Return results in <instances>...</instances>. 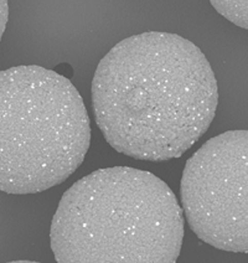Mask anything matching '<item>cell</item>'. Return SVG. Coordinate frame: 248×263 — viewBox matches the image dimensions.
Here are the masks:
<instances>
[{"instance_id": "obj_1", "label": "cell", "mask_w": 248, "mask_h": 263, "mask_svg": "<svg viewBox=\"0 0 248 263\" xmlns=\"http://www.w3.org/2000/svg\"><path fill=\"white\" fill-rule=\"evenodd\" d=\"M219 92L195 44L169 32L124 39L92 81L96 123L113 149L138 160L180 158L214 121Z\"/></svg>"}, {"instance_id": "obj_2", "label": "cell", "mask_w": 248, "mask_h": 263, "mask_svg": "<svg viewBox=\"0 0 248 263\" xmlns=\"http://www.w3.org/2000/svg\"><path fill=\"white\" fill-rule=\"evenodd\" d=\"M184 232L183 210L160 178L113 166L62 195L50 240L58 263H176Z\"/></svg>"}, {"instance_id": "obj_3", "label": "cell", "mask_w": 248, "mask_h": 263, "mask_svg": "<svg viewBox=\"0 0 248 263\" xmlns=\"http://www.w3.org/2000/svg\"><path fill=\"white\" fill-rule=\"evenodd\" d=\"M91 122L73 83L36 65L0 71V191L37 194L79 169Z\"/></svg>"}, {"instance_id": "obj_4", "label": "cell", "mask_w": 248, "mask_h": 263, "mask_svg": "<svg viewBox=\"0 0 248 263\" xmlns=\"http://www.w3.org/2000/svg\"><path fill=\"white\" fill-rule=\"evenodd\" d=\"M183 214L200 240L227 252L248 251V133L208 139L186 161Z\"/></svg>"}, {"instance_id": "obj_5", "label": "cell", "mask_w": 248, "mask_h": 263, "mask_svg": "<svg viewBox=\"0 0 248 263\" xmlns=\"http://www.w3.org/2000/svg\"><path fill=\"white\" fill-rule=\"evenodd\" d=\"M211 5L227 20L242 29H248V3L246 0H240V2L237 0H221V2L215 0V2H211Z\"/></svg>"}, {"instance_id": "obj_6", "label": "cell", "mask_w": 248, "mask_h": 263, "mask_svg": "<svg viewBox=\"0 0 248 263\" xmlns=\"http://www.w3.org/2000/svg\"><path fill=\"white\" fill-rule=\"evenodd\" d=\"M9 17V7L8 2H3L0 0V40H2L3 34H4L5 28H7Z\"/></svg>"}, {"instance_id": "obj_7", "label": "cell", "mask_w": 248, "mask_h": 263, "mask_svg": "<svg viewBox=\"0 0 248 263\" xmlns=\"http://www.w3.org/2000/svg\"><path fill=\"white\" fill-rule=\"evenodd\" d=\"M7 263H40V262H34V261H13V262H7Z\"/></svg>"}]
</instances>
